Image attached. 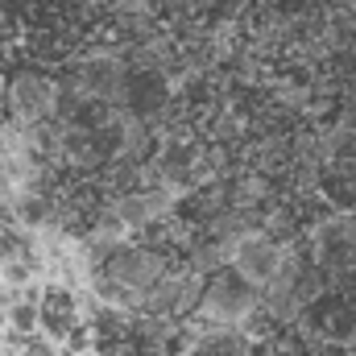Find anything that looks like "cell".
Listing matches in <instances>:
<instances>
[{"mask_svg": "<svg viewBox=\"0 0 356 356\" xmlns=\"http://www.w3.org/2000/svg\"><path fill=\"white\" fill-rule=\"evenodd\" d=\"M199 290H203V277H195L191 269H166V277L149 290L141 315L145 319H162V323H170L178 315H191Z\"/></svg>", "mask_w": 356, "mask_h": 356, "instance_id": "4", "label": "cell"}, {"mask_svg": "<svg viewBox=\"0 0 356 356\" xmlns=\"http://www.w3.org/2000/svg\"><path fill=\"white\" fill-rule=\"evenodd\" d=\"M38 302H13L8 311H4V332H13V336H33L38 332Z\"/></svg>", "mask_w": 356, "mask_h": 356, "instance_id": "8", "label": "cell"}, {"mask_svg": "<svg viewBox=\"0 0 356 356\" xmlns=\"http://www.w3.org/2000/svg\"><path fill=\"white\" fill-rule=\"evenodd\" d=\"M191 315L199 319V327H232V332H245L249 340L269 327L261 294L253 286H245L232 269H220V273L203 277V290H199Z\"/></svg>", "mask_w": 356, "mask_h": 356, "instance_id": "1", "label": "cell"}, {"mask_svg": "<svg viewBox=\"0 0 356 356\" xmlns=\"http://www.w3.org/2000/svg\"><path fill=\"white\" fill-rule=\"evenodd\" d=\"M282 241H273L269 232H249L245 241H236L232 245V257H228V269L245 282V286H253L257 294H261V286L269 282V273L277 269V257H282Z\"/></svg>", "mask_w": 356, "mask_h": 356, "instance_id": "5", "label": "cell"}, {"mask_svg": "<svg viewBox=\"0 0 356 356\" xmlns=\"http://www.w3.org/2000/svg\"><path fill=\"white\" fill-rule=\"evenodd\" d=\"M154 0H108V13H112V21L124 29V33H133V38H145L149 33V17H154Z\"/></svg>", "mask_w": 356, "mask_h": 356, "instance_id": "7", "label": "cell"}, {"mask_svg": "<svg viewBox=\"0 0 356 356\" xmlns=\"http://www.w3.org/2000/svg\"><path fill=\"white\" fill-rule=\"evenodd\" d=\"M311 257H315V269L319 273L353 277L356 273V211L327 216L311 232Z\"/></svg>", "mask_w": 356, "mask_h": 356, "instance_id": "2", "label": "cell"}, {"mask_svg": "<svg viewBox=\"0 0 356 356\" xmlns=\"http://www.w3.org/2000/svg\"><path fill=\"white\" fill-rule=\"evenodd\" d=\"M178 207V195L170 191H154V186H133V191H120V195H112V203L104 207L129 236H137V232H145V228H154V224H162L170 211Z\"/></svg>", "mask_w": 356, "mask_h": 356, "instance_id": "3", "label": "cell"}, {"mask_svg": "<svg viewBox=\"0 0 356 356\" xmlns=\"http://www.w3.org/2000/svg\"><path fill=\"white\" fill-rule=\"evenodd\" d=\"M154 4H162V8H166V13H175V17H191L203 0H154Z\"/></svg>", "mask_w": 356, "mask_h": 356, "instance_id": "9", "label": "cell"}, {"mask_svg": "<svg viewBox=\"0 0 356 356\" xmlns=\"http://www.w3.org/2000/svg\"><path fill=\"white\" fill-rule=\"evenodd\" d=\"M182 356H253V340L232 327H199Z\"/></svg>", "mask_w": 356, "mask_h": 356, "instance_id": "6", "label": "cell"}]
</instances>
